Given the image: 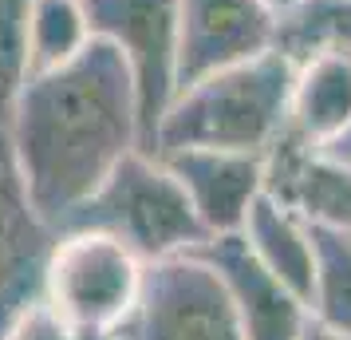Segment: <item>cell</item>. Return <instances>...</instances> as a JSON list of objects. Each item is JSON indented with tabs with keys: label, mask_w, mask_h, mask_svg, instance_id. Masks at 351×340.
Segmentation results:
<instances>
[{
	"label": "cell",
	"mask_w": 351,
	"mask_h": 340,
	"mask_svg": "<svg viewBox=\"0 0 351 340\" xmlns=\"http://www.w3.org/2000/svg\"><path fill=\"white\" fill-rule=\"evenodd\" d=\"M8 135L36 210L60 229L143 146L138 87L127 56L111 40L91 36L67 64L32 71L16 95Z\"/></svg>",
	"instance_id": "cell-1"
},
{
	"label": "cell",
	"mask_w": 351,
	"mask_h": 340,
	"mask_svg": "<svg viewBox=\"0 0 351 340\" xmlns=\"http://www.w3.org/2000/svg\"><path fill=\"white\" fill-rule=\"evenodd\" d=\"M292 83H296V64L272 48L182 87L158 127L154 155L190 150V146L269 155V146L288 127Z\"/></svg>",
	"instance_id": "cell-2"
},
{
	"label": "cell",
	"mask_w": 351,
	"mask_h": 340,
	"mask_svg": "<svg viewBox=\"0 0 351 340\" xmlns=\"http://www.w3.org/2000/svg\"><path fill=\"white\" fill-rule=\"evenodd\" d=\"M71 229L111 234L123 245H130L146 265L190 253L193 245L209 238L206 222L197 218L178 174L143 146L130 150L103 179L95 194L60 222V234H71Z\"/></svg>",
	"instance_id": "cell-3"
},
{
	"label": "cell",
	"mask_w": 351,
	"mask_h": 340,
	"mask_svg": "<svg viewBox=\"0 0 351 340\" xmlns=\"http://www.w3.org/2000/svg\"><path fill=\"white\" fill-rule=\"evenodd\" d=\"M146 261L111 234L71 229L60 234L44 273V301L80 337L107 340L143 293Z\"/></svg>",
	"instance_id": "cell-4"
},
{
	"label": "cell",
	"mask_w": 351,
	"mask_h": 340,
	"mask_svg": "<svg viewBox=\"0 0 351 340\" xmlns=\"http://www.w3.org/2000/svg\"><path fill=\"white\" fill-rule=\"evenodd\" d=\"M107 340H245L221 273L197 253L146 265L143 293Z\"/></svg>",
	"instance_id": "cell-5"
},
{
	"label": "cell",
	"mask_w": 351,
	"mask_h": 340,
	"mask_svg": "<svg viewBox=\"0 0 351 340\" xmlns=\"http://www.w3.org/2000/svg\"><path fill=\"white\" fill-rule=\"evenodd\" d=\"M91 36L127 56L138 87L143 150L154 155L158 127L178 95V0H83Z\"/></svg>",
	"instance_id": "cell-6"
},
{
	"label": "cell",
	"mask_w": 351,
	"mask_h": 340,
	"mask_svg": "<svg viewBox=\"0 0 351 340\" xmlns=\"http://www.w3.org/2000/svg\"><path fill=\"white\" fill-rule=\"evenodd\" d=\"M56 242L60 229L36 210L12 135L0 127V332L20 308L44 297V273Z\"/></svg>",
	"instance_id": "cell-7"
},
{
	"label": "cell",
	"mask_w": 351,
	"mask_h": 340,
	"mask_svg": "<svg viewBox=\"0 0 351 340\" xmlns=\"http://www.w3.org/2000/svg\"><path fill=\"white\" fill-rule=\"evenodd\" d=\"M276 48L269 0H178V91Z\"/></svg>",
	"instance_id": "cell-8"
},
{
	"label": "cell",
	"mask_w": 351,
	"mask_h": 340,
	"mask_svg": "<svg viewBox=\"0 0 351 340\" xmlns=\"http://www.w3.org/2000/svg\"><path fill=\"white\" fill-rule=\"evenodd\" d=\"M190 253L209 261L221 281L229 285L233 308L245 340H300L304 324L312 321L308 301H300L276 277L253 258L249 242L241 234H221V238H206L202 245H193Z\"/></svg>",
	"instance_id": "cell-9"
},
{
	"label": "cell",
	"mask_w": 351,
	"mask_h": 340,
	"mask_svg": "<svg viewBox=\"0 0 351 340\" xmlns=\"http://www.w3.org/2000/svg\"><path fill=\"white\" fill-rule=\"evenodd\" d=\"M178 182L186 186L197 218L206 222L209 238L221 234H241L249 206L265 194V179H269V162L265 155H249V150H206V146H190V150H170L158 155Z\"/></svg>",
	"instance_id": "cell-10"
},
{
	"label": "cell",
	"mask_w": 351,
	"mask_h": 340,
	"mask_svg": "<svg viewBox=\"0 0 351 340\" xmlns=\"http://www.w3.org/2000/svg\"><path fill=\"white\" fill-rule=\"evenodd\" d=\"M265 162H269V179H265L269 194H276L308 222H324L351 234V162L316 155L288 127L269 146Z\"/></svg>",
	"instance_id": "cell-11"
},
{
	"label": "cell",
	"mask_w": 351,
	"mask_h": 340,
	"mask_svg": "<svg viewBox=\"0 0 351 340\" xmlns=\"http://www.w3.org/2000/svg\"><path fill=\"white\" fill-rule=\"evenodd\" d=\"M241 238L249 242L253 258L269 269L276 281H285L288 289L312 308V289H316V245H312V229L308 218L285 206L276 194L256 198L249 206V218L241 226Z\"/></svg>",
	"instance_id": "cell-12"
},
{
	"label": "cell",
	"mask_w": 351,
	"mask_h": 340,
	"mask_svg": "<svg viewBox=\"0 0 351 340\" xmlns=\"http://www.w3.org/2000/svg\"><path fill=\"white\" fill-rule=\"evenodd\" d=\"M351 123V52H324L296 64L288 131L319 150Z\"/></svg>",
	"instance_id": "cell-13"
},
{
	"label": "cell",
	"mask_w": 351,
	"mask_h": 340,
	"mask_svg": "<svg viewBox=\"0 0 351 340\" xmlns=\"http://www.w3.org/2000/svg\"><path fill=\"white\" fill-rule=\"evenodd\" d=\"M276 52H285L292 64L324 52H351V0L276 4Z\"/></svg>",
	"instance_id": "cell-14"
},
{
	"label": "cell",
	"mask_w": 351,
	"mask_h": 340,
	"mask_svg": "<svg viewBox=\"0 0 351 340\" xmlns=\"http://www.w3.org/2000/svg\"><path fill=\"white\" fill-rule=\"evenodd\" d=\"M316 245V289L312 317L351 337V234L324 222H308Z\"/></svg>",
	"instance_id": "cell-15"
},
{
	"label": "cell",
	"mask_w": 351,
	"mask_h": 340,
	"mask_svg": "<svg viewBox=\"0 0 351 340\" xmlns=\"http://www.w3.org/2000/svg\"><path fill=\"white\" fill-rule=\"evenodd\" d=\"M91 24L83 0H32V24H28V56L32 71L67 64L75 52L87 48Z\"/></svg>",
	"instance_id": "cell-16"
},
{
	"label": "cell",
	"mask_w": 351,
	"mask_h": 340,
	"mask_svg": "<svg viewBox=\"0 0 351 340\" xmlns=\"http://www.w3.org/2000/svg\"><path fill=\"white\" fill-rule=\"evenodd\" d=\"M28 24H32V0H0V127H8L20 87L32 76Z\"/></svg>",
	"instance_id": "cell-17"
},
{
	"label": "cell",
	"mask_w": 351,
	"mask_h": 340,
	"mask_svg": "<svg viewBox=\"0 0 351 340\" xmlns=\"http://www.w3.org/2000/svg\"><path fill=\"white\" fill-rule=\"evenodd\" d=\"M0 340H87V337H80V332L40 297V301H32L28 308H20L16 317H12V324L0 332Z\"/></svg>",
	"instance_id": "cell-18"
},
{
	"label": "cell",
	"mask_w": 351,
	"mask_h": 340,
	"mask_svg": "<svg viewBox=\"0 0 351 340\" xmlns=\"http://www.w3.org/2000/svg\"><path fill=\"white\" fill-rule=\"evenodd\" d=\"M316 155H324V159H335V162H351V123L343 127V135H339V139H332L328 146H319Z\"/></svg>",
	"instance_id": "cell-19"
},
{
	"label": "cell",
	"mask_w": 351,
	"mask_h": 340,
	"mask_svg": "<svg viewBox=\"0 0 351 340\" xmlns=\"http://www.w3.org/2000/svg\"><path fill=\"white\" fill-rule=\"evenodd\" d=\"M300 340H351L348 332H339V328H332V324H324V321H312L304 324V332H300Z\"/></svg>",
	"instance_id": "cell-20"
},
{
	"label": "cell",
	"mask_w": 351,
	"mask_h": 340,
	"mask_svg": "<svg viewBox=\"0 0 351 340\" xmlns=\"http://www.w3.org/2000/svg\"><path fill=\"white\" fill-rule=\"evenodd\" d=\"M269 4H272V8H276V4H285V0H269Z\"/></svg>",
	"instance_id": "cell-21"
}]
</instances>
